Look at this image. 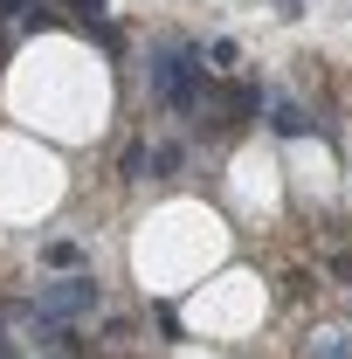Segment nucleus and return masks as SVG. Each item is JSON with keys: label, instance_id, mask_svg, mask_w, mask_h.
Segmentation results:
<instances>
[{"label": "nucleus", "instance_id": "nucleus-6", "mask_svg": "<svg viewBox=\"0 0 352 359\" xmlns=\"http://www.w3.org/2000/svg\"><path fill=\"white\" fill-rule=\"evenodd\" d=\"M21 7H28V0H0V21H14V14H21Z\"/></svg>", "mask_w": 352, "mask_h": 359}, {"label": "nucleus", "instance_id": "nucleus-5", "mask_svg": "<svg viewBox=\"0 0 352 359\" xmlns=\"http://www.w3.org/2000/svg\"><path fill=\"white\" fill-rule=\"evenodd\" d=\"M69 7H76L83 21H104V0H69Z\"/></svg>", "mask_w": 352, "mask_h": 359}, {"label": "nucleus", "instance_id": "nucleus-2", "mask_svg": "<svg viewBox=\"0 0 352 359\" xmlns=\"http://www.w3.org/2000/svg\"><path fill=\"white\" fill-rule=\"evenodd\" d=\"M97 276H62V283H42V304L35 311L48 318V325H62V318H83V311H97Z\"/></svg>", "mask_w": 352, "mask_h": 359}, {"label": "nucleus", "instance_id": "nucleus-7", "mask_svg": "<svg viewBox=\"0 0 352 359\" xmlns=\"http://www.w3.org/2000/svg\"><path fill=\"white\" fill-rule=\"evenodd\" d=\"M297 7H304V0H276V14H297Z\"/></svg>", "mask_w": 352, "mask_h": 359}, {"label": "nucleus", "instance_id": "nucleus-3", "mask_svg": "<svg viewBox=\"0 0 352 359\" xmlns=\"http://www.w3.org/2000/svg\"><path fill=\"white\" fill-rule=\"evenodd\" d=\"M269 132L304 138V132H311V111H304V104H290V97H276V104H269Z\"/></svg>", "mask_w": 352, "mask_h": 359}, {"label": "nucleus", "instance_id": "nucleus-4", "mask_svg": "<svg viewBox=\"0 0 352 359\" xmlns=\"http://www.w3.org/2000/svg\"><path fill=\"white\" fill-rule=\"evenodd\" d=\"M42 256H48V263H55V269H76V242H48Z\"/></svg>", "mask_w": 352, "mask_h": 359}, {"label": "nucleus", "instance_id": "nucleus-1", "mask_svg": "<svg viewBox=\"0 0 352 359\" xmlns=\"http://www.w3.org/2000/svg\"><path fill=\"white\" fill-rule=\"evenodd\" d=\"M201 48L194 42H159L152 48V97L166 104V111H180V118H194L201 111Z\"/></svg>", "mask_w": 352, "mask_h": 359}]
</instances>
